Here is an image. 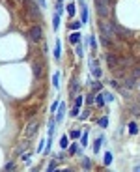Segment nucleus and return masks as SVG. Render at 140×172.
Listing matches in <instances>:
<instances>
[{
    "instance_id": "2f4dec72",
    "label": "nucleus",
    "mask_w": 140,
    "mask_h": 172,
    "mask_svg": "<svg viewBox=\"0 0 140 172\" xmlns=\"http://www.w3.org/2000/svg\"><path fill=\"white\" fill-rule=\"evenodd\" d=\"M82 166H84L86 170H90V168H91V163H90V159H88V157H82Z\"/></svg>"
},
{
    "instance_id": "9b49d317",
    "label": "nucleus",
    "mask_w": 140,
    "mask_h": 172,
    "mask_svg": "<svg viewBox=\"0 0 140 172\" xmlns=\"http://www.w3.org/2000/svg\"><path fill=\"white\" fill-rule=\"evenodd\" d=\"M32 69H34V75H36V77H37V79H39V77H41V75H43V64H41V62H36V64H34V67H32Z\"/></svg>"
},
{
    "instance_id": "423d86ee",
    "label": "nucleus",
    "mask_w": 140,
    "mask_h": 172,
    "mask_svg": "<svg viewBox=\"0 0 140 172\" xmlns=\"http://www.w3.org/2000/svg\"><path fill=\"white\" fill-rule=\"evenodd\" d=\"M36 131H37V118H32V120H30V124L26 126L25 137H26V138H30V137H32V135H34Z\"/></svg>"
},
{
    "instance_id": "f704fd0d",
    "label": "nucleus",
    "mask_w": 140,
    "mask_h": 172,
    "mask_svg": "<svg viewBox=\"0 0 140 172\" xmlns=\"http://www.w3.org/2000/svg\"><path fill=\"white\" fill-rule=\"evenodd\" d=\"M60 103H62V101H60V99H56V101L51 105V112H56V110H58V107H60Z\"/></svg>"
},
{
    "instance_id": "a878e982",
    "label": "nucleus",
    "mask_w": 140,
    "mask_h": 172,
    "mask_svg": "<svg viewBox=\"0 0 140 172\" xmlns=\"http://www.w3.org/2000/svg\"><path fill=\"white\" fill-rule=\"evenodd\" d=\"M112 159H114V157H112V154H110V152H107V154H105V161H103V163L108 166V165L112 163Z\"/></svg>"
},
{
    "instance_id": "c9c22d12",
    "label": "nucleus",
    "mask_w": 140,
    "mask_h": 172,
    "mask_svg": "<svg viewBox=\"0 0 140 172\" xmlns=\"http://www.w3.org/2000/svg\"><path fill=\"white\" fill-rule=\"evenodd\" d=\"M79 114H80V109L73 107V109H71V116H73V118H79Z\"/></svg>"
},
{
    "instance_id": "e433bc0d",
    "label": "nucleus",
    "mask_w": 140,
    "mask_h": 172,
    "mask_svg": "<svg viewBox=\"0 0 140 172\" xmlns=\"http://www.w3.org/2000/svg\"><path fill=\"white\" fill-rule=\"evenodd\" d=\"M133 77H134V79H136V77H140V66L133 67Z\"/></svg>"
},
{
    "instance_id": "f257e3e1",
    "label": "nucleus",
    "mask_w": 140,
    "mask_h": 172,
    "mask_svg": "<svg viewBox=\"0 0 140 172\" xmlns=\"http://www.w3.org/2000/svg\"><path fill=\"white\" fill-rule=\"evenodd\" d=\"M95 2V11L101 19H107L110 13V0H93Z\"/></svg>"
},
{
    "instance_id": "79ce46f5",
    "label": "nucleus",
    "mask_w": 140,
    "mask_h": 172,
    "mask_svg": "<svg viewBox=\"0 0 140 172\" xmlns=\"http://www.w3.org/2000/svg\"><path fill=\"white\" fill-rule=\"evenodd\" d=\"M43 146H45V140H41V142H39V146H37V152H39V154L43 152Z\"/></svg>"
},
{
    "instance_id": "dca6fc26",
    "label": "nucleus",
    "mask_w": 140,
    "mask_h": 172,
    "mask_svg": "<svg viewBox=\"0 0 140 172\" xmlns=\"http://www.w3.org/2000/svg\"><path fill=\"white\" fill-rule=\"evenodd\" d=\"M88 43H90V47L93 49V53H95V51H97V39H95V36H93V34L88 36Z\"/></svg>"
},
{
    "instance_id": "6e6552de",
    "label": "nucleus",
    "mask_w": 140,
    "mask_h": 172,
    "mask_svg": "<svg viewBox=\"0 0 140 172\" xmlns=\"http://www.w3.org/2000/svg\"><path fill=\"white\" fill-rule=\"evenodd\" d=\"M79 4H80V22L86 24L88 22V6L84 0H79Z\"/></svg>"
},
{
    "instance_id": "f3484780",
    "label": "nucleus",
    "mask_w": 140,
    "mask_h": 172,
    "mask_svg": "<svg viewBox=\"0 0 140 172\" xmlns=\"http://www.w3.org/2000/svg\"><path fill=\"white\" fill-rule=\"evenodd\" d=\"M105 103H107L105 101V94H97L95 95V105L97 107H105Z\"/></svg>"
},
{
    "instance_id": "bb28decb",
    "label": "nucleus",
    "mask_w": 140,
    "mask_h": 172,
    "mask_svg": "<svg viewBox=\"0 0 140 172\" xmlns=\"http://www.w3.org/2000/svg\"><path fill=\"white\" fill-rule=\"evenodd\" d=\"M13 168H15V163L10 161V163H6V166H4V172H13Z\"/></svg>"
},
{
    "instance_id": "473e14b6",
    "label": "nucleus",
    "mask_w": 140,
    "mask_h": 172,
    "mask_svg": "<svg viewBox=\"0 0 140 172\" xmlns=\"http://www.w3.org/2000/svg\"><path fill=\"white\" fill-rule=\"evenodd\" d=\"M103 94H105V101H107V103H112V101H114V95H112L110 92H103Z\"/></svg>"
},
{
    "instance_id": "c03bdc74",
    "label": "nucleus",
    "mask_w": 140,
    "mask_h": 172,
    "mask_svg": "<svg viewBox=\"0 0 140 172\" xmlns=\"http://www.w3.org/2000/svg\"><path fill=\"white\" fill-rule=\"evenodd\" d=\"M134 172H140V170H138V166H136V168H134Z\"/></svg>"
},
{
    "instance_id": "f8f14e48",
    "label": "nucleus",
    "mask_w": 140,
    "mask_h": 172,
    "mask_svg": "<svg viewBox=\"0 0 140 172\" xmlns=\"http://www.w3.org/2000/svg\"><path fill=\"white\" fill-rule=\"evenodd\" d=\"M90 86H91V92L95 94V92H101L103 90V84H101V81H90Z\"/></svg>"
},
{
    "instance_id": "4c0bfd02",
    "label": "nucleus",
    "mask_w": 140,
    "mask_h": 172,
    "mask_svg": "<svg viewBox=\"0 0 140 172\" xmlns=\"http://www.w3.org/2000/svg\"><path fill=\"white\" fill-rule=\"evenodd\" d=\"M56 11H58V15H62V13H64V4H62V2H58V4H56Z\"/></svg>"
},
{
    "instance_id": "5701e85b",
    "label": "nucleus",
    "mask_w": 140,
    "mask_h": 172,
    "mask_svg": "<svg viewBox=\"0 0 140 172\" xmlns=\"http://www.w3.org/2000/svg\"><path fill=\"white\" fill-rule=\"evenodd\" d=\"M82 103H84V97H82V95H75V107H77V109H80V107H82Z\"/></svg>"
},
{
    "instance_id": "a211bd4d",
    "label": "nucleus",
    "mask_w": 140,
    "mask_h": 172,
    "mask_svg": "<svg viewBox=\"0 0 140 172\" xmlns=\"http://www.w3.org/2000/svg\"><path fill=\"white\" fill-rule=\"evenodd\" d=\"M60 54H62V41L58 39V41H56V47H54V58L60 60Z\"/></svg>"
},
{
    "instance_id": "4468645a",
    "label": "nucleus",
    "mask_w": 140,
    "mask_h": 172,
    "mask_svg": "<svg viewBox=\"0 0 140 172\" xmlns=\"http://www.w3.org/2000/svg\"><path fill=\"white\" fill-rule=\"evenodd\" d=\"M69 43H71V45H79L80 43V32H75V34L69 36Z\"/></svg>"
},
{
    "instance_id": "0eeeda50",
    "label": "nucleus",
    "mask_w": 140,
    "mask_h": 172,
    "mask_svg": "<svg viewBox=\"0 0 140 172\" xmlns=\"http://www.w3.org/2000/svg\"><path fill=\"white\" fill-rule=\"evenodd\" d=\"M105 60H107V64L114 69V67H118V64H120V60H118V56H116L114 53H107L105 54Z\"/></svg>"
},
{
    "instance_id": "7ed1b4c3",
    "label": "nucleus",
    "mask_w": 140,
    "mask_h": 172,
    "mask_svg": "<svg viewBox=\"0 0 140 172\" xmlns=\"http://www.w3.org/2000/svg\"><path fill=\"white\" fill-rule=\"evenodd\" d=\"M88 66H90V73H91V75L95 77L97 81H99V79H101V75H103V71H101V67L97 66V62L93 60V58H90V60H88Z\"/></svg>"
},
{
    "instance_id": "6ab92c4d",
    "label": "nucleus",
    "mask_w": 140,
    "mask_h": 172,
    "mask_svg": "<svg viewBox=\"0 0 140 172\" xmlns=\"http://www.w3.org/2000/svg\"><path fill=\"white\" fill-rule=\"evenodd\" d=\"M129 133H131V135H138V126H136V122H129Z\"/></svg>"
},
{
    "instance_id": "ea45409f",
    "label": "nucleus",
    "mask_w": 140,
    "mask_h": 172,
    "mask_svg": "<svg viewBox=\"0 0 140 172\" xmlns=\"http://www.w3.org/2000/svg\"><path fill=\"white\" fill-rule=\"evenodd\" d=\"M88 114H90V109H86V110H84V112H82L79 118H80V120H86V118H88Z\"/></svg>"
},
{
    "instance_id": "aec40b11",
    "label": "nucleus",
    "mask_w": 140,
    "mask_h": 172,
    "mask_svg": "<svg viewBox=\"0 0 140 172\" xmlns=\"http://www.w3.org/2000/svg\"><path fill=\"white\" fill-rule=\"evenodd\" d=\"M77 92H79V81L73 79L71 81V95H77Z\"/></svg>"
},
{
    "instance_id": "a18cd8bd",
    "label": "nucleus",
    "mask_w": 140,
    "mask_h": 172,
    "mask_svg": "<svg viewBox=\"0 0 140 172\" xmlns=\"http://www.w3.org/2000/svg\"><path fill=\"white\" fill-rule=\"evenodd\" d=\"M52 172H62V170H52Z\"/></svg>"
},
{
    "instance_id": "f03ea898",
    "label": "nucleus",
    "mask_w": 140,
    "mask_h": 172,
    "mask_svg": "<svg viewBox=\"0 0 140 172\" xmlns=\"http://www.w3.org/2000/svg\"><path fill=\"white\" fill-rule=\"evenodd\" d=\"M41 38H43V28L39 26V24H34V26H30V30H28V39H30L32 43H39Z\"/></svg>"
},
{
    "instance_id": "ddd939ff",
    "label": "nucleus",
    "mask_w": 140,
    "mask_h": 172,
    "mask_svg": "<svg viewBox=\"0 0 140 172\" xmlns=\"http://www.w3.org/2000/svg\"><path fill=\"white\" fill-rule=\"evenodd\" d=\"M54 129H56V116H51V120H49V137L54 135Z\"/></svg>"
},
{
    "instance_id": "393cba45",
    "label": "nucleus",
    "mask_w": 140,
    "mask_h": 172,
    "mask_svg": "<svg viewBox=\"0 0 140 172\" xmlns=\"http://www.w3.org/2000/svg\"><path fill=\"white\" fill-rule=\"evenodd\" d=\"M80 146L84 148V146H88V131L82 133V138H80Z\"/></svg>"
},
{
    "instance_id": "a19ab883",
    "label": "nucleus",
    "mask_w": 140,
    "mask_h": 172,
    "mask_svg": "<svg viewBox=\"0 0 140 172\" xmlns=\"http://www.w3.org/2000/svg\"><path fill=\"white\" fill-rule=\"evenodd\" d=\"M22 161H25L26 165H30V154H25V155H22Z\"/></svg>"
},
{
    "instance_id": "412c9836",
    "label": "nucleus",
    "mask_w": 140,
    "mask_h": 172,
    "mask_svg": "<svg viewBox=\"0 0 140 172\" xmlns=\"http://www.w3.org/2000/svg\"><path fill=\"white\" fill-rule=\"evenodd\" d=\"M67 152L71 154V155L79 154V144H77V142H75V144H69V148H67Z\"/></svg>"
},
{
    "instance_id": "58836bf2",
    "label": "nucleus",
    "mask_w": 140,
    "mask_h": 172,
    "mask_svg": "<svg viewBox=\"0 0 140 172\" xmlns=\"http://www.w3.org/2000/svg\"><path fill=\"white\" fill-rule=\"evenodd\" d=\"M80 137V129H73L71 131V138H79Z\"/></svg>"
},
{
    "instance_id": "c85d7f7f",
    "label": "nucleus",
    "mask_w": 140,
    "mask_h": 172,
    "mask_svg": "<svg viewBox=\"0 0 140 172\" xmlns=\"http://www.w3.org/2000/svg\"><path fill=\"white\" fill-rule=\"evenodd\" d=\"M80 26H82V22H80V21H75V22L69 24V28H71V30H79Z\"/></svg>"
},
{
    "instance_id": "7c9ffc66",
    "label": "nucleus",
    "mask_w": 140,
    "mask_h": 172,
    "mask_svg": "<svg viewBox=\"0 0 140 172\" xmlns=\"http://www.w3.org/2000/svg\"><path fill=\"white\" fill-rule=\"evenodd\" d=\"M97 124H99L101 127H107V126H108V116H103V118L97 122Z\"/></svg>"
},
{
    "instance_id": "72a5a7b5",
    "label": "nucleus",
    "mask_w": 140,
    "mask_h": 172,
    "mask_svg": "<svg viewBox=\"0 0 140 172\" xmlns=\"http://www.w3.org/2000/svg\"><path fill=\"white\" fill-rule=\"evenodd\" d=\"M56 166H58V161H51V163H49V168H47V172L56 170Z\"/></svg>"
},
{
    "instance_id": "4be33fe9",
    "label": "nucleus",
    "mask_w": 140,
    "mask_h": 172,
    "mask_svg": "<svg viewBox=\"0 0 140 172\" xmlns=\"http://www.w3.org/2000/svg\"><path fill=\"white\" fill-rule=\"evenodd\" d=\"M52 28H54V30H58V28H60V15H58V13L52 17Z\"/></svg>"
},
{
    "instance_id": "39448f33",
    "label": "nucleus",
    "mask_w": 140,
    "mask_h": 172,
    "mask_svg": "<svg viewBox=\"0 0 140 172\" xmlns=\"http://www.w3.org/2000/svg\"><path fill=\"white\" fill-rule=\"evenodd\" d=\"M136 84H138V82H136L134 77H123V79H122V88L127 90V92H129V90H134Z\"/></svg>"
},
{
    "instance_id": "20e7f679",
    "label": "nucleus",
    "mask_w": 140,
    "mask_h": 172,
    "mask_svg": "<svg viewBox=\"0 0 140 172\" xmlns=\"http://www.w3.org/2000/svg\"><path fill=\"white\" fill-rule=\"evenodd\" d=\"M25 6H26V10H28V13H30L32 17H41V11H39V6H36V2H34V0H25Z\"/></svg>"
},
{
    "instance_id": "9d476101",
    "label": "nucleus",
    "mask_w": 140,
    "mask_h": 172,
    "mask_svg": "<svg viewBox=\"0 0 140 172\" xmlns=\"http://www.w3.org/2000/svg\"><path fill=\"white\" fill-rule=\"evenodd\" d=\"M64 114H65V103H60V107L56 110V124H60V122L64 120Z\"/></svg>"
},
{
    "instance_id": "37998d69",
    "label": "nucleus",
    "mask_w": 140,
    "mask_h": 172,
    "mask_svg": "<svg viewBox=\"0 0 140 172\" xmlns=\"http://www.w3.org/2000/svg\"><path fill=\"white\" fill-rule=\"evenodd\" d=\"M37 4H39L41 8H45V6H47V4H45V0H37Z\"/></svg>"
},
{
    "instance_id": "b1692460",
    "label": "nucleus",
    "mask_w": 140,
    "mask_h": 172,
    "mask_svg": "<svg viewBox=\"0 0 140 172\" xmlns=\"http://www.w3.org/2000/svg\"><path fill=\"white\" fill-rule=\"evenodd\" d=\"M77 11H75V4H67V15L69 17H73Z\"/></svg>"
},
{
    "instance_id": "de8ad7c7",
    "label": "nucleus",
    "mask_w": 140,
    "mask_h": 172,
    "mask_svg": "<svg viewBox=\"0 0 140 172\" xmlns=\"http://www.w3.org/2000/svg\"><path fill=\"white\" fill-rule=\"evenodd\" d=\"M138 86H140V82H138Z\"/></svg>"
},
{
    "instance_id": "2eb2a0df",
    "label": "nucleus",
    "mask_w": 140,
    "mask_h": 172,
    "mask_svg": "<svg viewBox=\"0 0 140 172\" xmlns=\"http://www.w3.org/2000/svg\"><path fill=\"white\" fill-rule=\"evenodd\" d=\"M60 148H62V150H67V148H69V137H67V135H62V138H60Z\"/></svg>"
},
{
    "instance_id": "cd10ccee",
    "label": "nucleus",
    "mask_w": 140,
    "mask_h": 172,
    "mask_svg": "<svg viewBox=\"0 0 140 172\" xmlns=\"http://www.w3.org/2000/svg\"><path fill=\"white\" fill-rule=\"evenodd\" d=\"M75 53H77V56H84V49H82V45L79 43V45H75Z\"/></svg>"
},
{
    "instance_id": "1a4fd4ad",
    "label": "nucleus",
    "mask_w": 140,
    "mask_h": 172,
    "mask_svg": "<svg viewBox=\"0 0 140 172\" xmlns=\"http://www.w3.org/2000/svg\"><path fill=\"white\" fill-rule=\"evenodd\" d=\"M105 142V137H97L95 140H93V146H91V150H93V154H99V150H101V144Z\"/></svg>"
},
{
    "instance_id": "49530a36",
    "label": "nucleus",
    "mask_w": 140,
    "mask_h": 172,
    "mask_svg": "<svg viewBox=\"0 0 140 172\" xmlns=\"http://www.w3.org/2000/svg\"><path fill=\"white\" fill-rule=\"evenodd\" d=\"M58 2H62V0H58Z\"/></svg>"
},
{
    "instance_id": "c756f323",
    "label": "nucleus",
    "mask_w": 140,
    "mask_h": 172,
    "mask_svg": "<svg viewBox=\"0 0 140 172\" xmlns=\"http://www.w3.org/2000/svg\"><path fill=\"white\" fill-rule=\"evenodd\" d=\"M58 82H60V75H58V73H54V75H52V86H54V88H60Z\"/></svg>"
}]
</instances>
